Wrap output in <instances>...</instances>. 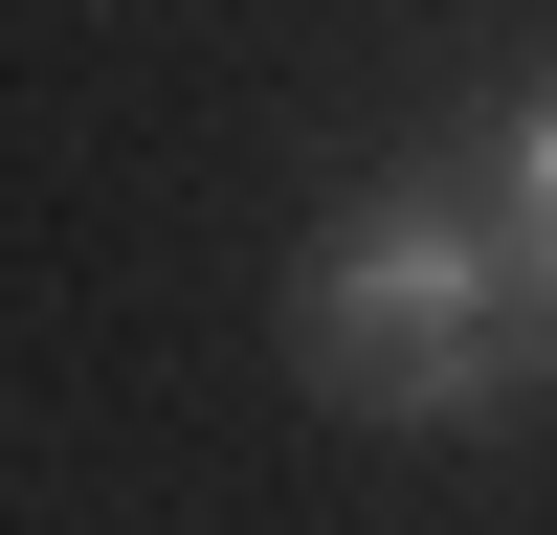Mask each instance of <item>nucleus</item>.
Returning <instances> with one entry per match:
<instances>
[{"label": "nucleus", "instance_id": "f257e3e1", "mask_svg": "<svg viewBox=\"0 0 557 535\" xmlns=\"http://www.w3.org/2000/svg\"><path fill=\"white\" fill-rule=\"evenodd\" d=\"M290 357L357 424H491L513 380H557L513 246H491V178H380V201L290 268Z\"/></svg>", "mask_w": 557, "mask_h": 535}, {"label": "nucleus", "instance_id": "f03ea898", "mask_svg": "<svg viewBox=\"0 0 557 535\" xmlns=\"http://www.w3.org/2000/svg\"><path fill=\"white\" fill-rule=\"evenodd\" d=\"M469 178H491V246H513V290H535V335H557V67L491 112V157H469Z\"/></svg>", "mask_w": 557, "mask_h": 535}]
</instances>
